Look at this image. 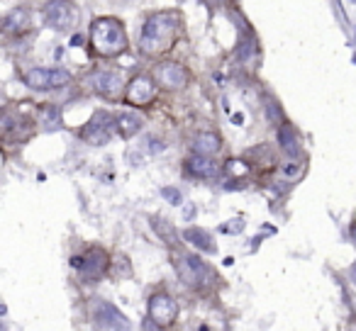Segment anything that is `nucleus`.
<instances>
[{
	"label": "nucleus",
	"instance_id": "1",
	"mask_svg": "<svg viewBox=\"0 0 356 331\" xmlns=\"http://www.w3.org/2000/svg\"><path fill=\"white\" fill-rule=\"evenodd\" d=\"M178 30H181V15L171 10L154 12L142 27V37H139V51L147 56H161L173 49L178 40Z\"/></svg>",
	"mask_w": 356,
	"mask_h": 331
},
{
	"label": "nucleus",
	"instance_id": "2",
	"mask_svg": "<svg viewBox=\"0 0 356 331\" xmlns=\"http://www.w3.org/2000/svg\"><path fill=\"white\" fill-rule=\"evenodd\" d=\"M129 46L127 30L118 17H95L90 22V49L100 59H115Z\"/></svg>",
	"mask_w": 356,
	"mask_h": 331
},
{
	"label": "nucleus",
	"instance_id": "3",
	"mask_svg": "<svg viewBox=\"0 0 356 331\" xmlns=\"http://www.w3.org/2000/svg\"><path fill=\"white\" fill-rule=\"evenodd\" d=\"M173 266H176L181 282H184L186 287H191V290H208V287L215 285L213 268L200 256H195V253L178 251L176 256H173Z\"/></svg>",
	"mask_w": 356,
	"mask_h": 331
},
{
	"label": "nucleus",
	"instance_id": "4",
	"mask_svg": "<svg viewBox=\"0 0 356 331\" xmlns=\"http://www.w3.org/2000/svg\"><path fill=\"white\" fill-rule=\"evenodd\" d=\"M115 134V114L98 110L83 127L79 129V139H83L86 144H95V146H103L113 139Z\"/></svg>",
	"mask_w": 356,
	"mask_h": 331
},
{
	"label": "nucleus",
	"instance_id": "5",
	"mask_svg": "<svg viewBox=\"0 0 356 331\" xmlns=\"http://www.w3.org/2000/svg\"><path fill=\"white\" fill-rule=\"evenodd\" d=\"M71 263H74V268L79 271V275L83 280H100L110 268V256L100 246H90L81 256H76Z\"/></svg>",
	"mask_w": 356,
	"mask_h": 331
},
{
	"label": "nucleus",
	"instance_id": "6",
	"mask_svg": "<svg viewBox=\"0 0 356 331\" xmlns=\"http://www.w3.org/2000/svg\"><path fill=\"white\" fill-rule=\"evenodd\" d=\"M152 76L159 88L168 90V93H178L191 83V71L178 61H161Z\"/></svg>",
	"mask_w": 356,
	"mask_h": 331
},
{
	"label": "nucleus",
	"instance_id": "7",
	"mask_svg": "<svg viewBox=\"0 0 356 331\" xmlns=\"http://www.w3.org/2000/svg\"><path fill=\"white\" fill-rule=\"evenodd\" d=\"M156 98V80L154 76L137 74L127 80V90H124V103L132 108H147Z\"/></svg>",
	"mask_w": 356,
	"mask_h": 331
},
{
	"label": "nucleus",
	"instance_id": "8",
	"mask_svg": "<svg viewBox=\"0 0 356 331\" xmlns=\"http://www.w3.org/2000/svg\"><path fill=\"white\" fill-rule=\"evenodd\" d=\"M90 85H93L95 93H98L100 98H105V100H120V98H124V90H127L122 74H120V71H115V69H100V71H95V74L90 76Z\"/></svg>",
	"mask_w": 356,
	"mask_h": 331
},
{
	"label": "nucleus",
	"instance_id": "9",
	"mask_svg": "<svg viewBox=\"0 0 356 331\" xmlns=\"http://www.w3.org/2000/svg\"><path fill=\"white\" fill-rule=\"evenodd\" d=\"M22 80L32 90H56L69 85L71 76L64 69H32L22 76Z\"/></svg>",
	"mask_w": 356,
	"mask_h": 331
},
{
	"label": "nucleus",
	"instance_id": "10",
	"mask_svg": "<svg viewBox=\"0 0 356 331\" xmlns=\"http://www.w3.org/2000/svg\"><path fill=\"white\" fill-rule=\"evenodd\" d=\"M149 316L156 326H171L178 319V305L166 292H154L149 300Z\"/></svg>",
	"mask_w": 356,
	"mask_h": 331
},
{
	"label": "nucleus",
	"instance_id": "11",
	"mask_svg": "<svg viewBox=\"0 0 356 331\" xmlns=\"http://www.w3.org/2000/svg\"><path fill=\"white\" fill-rule=\"evenodd\" d=\"M44 20L54 30H69L76 20V6L71 0H51L44 8Z\"/></svg>",
	"mask_w": 356,
	"mask_h": 331
},
{
	"label": "nucleus",
	"instance_id": "12",
	"mask_svg": "<svg viewBox=\"0 0 356 331\" xmlns=\"http://www.w3.org/2000/svg\"><path fill=\"white\" fill-rule=\"evenodd\" d=\"M95 324L103 326V329H129V321L122 316V312L118 307L108 305V302H98L93 309Z\"/></svg>",
	"mask_w": 356,
	"mask_h": 331
},
{
	"label": "nucleus",
	"instance_id": "13",
	"mask_svg": "<svg viewBox=\"0 0 356 331\" xmlns=\"http://www.w3.org/2000/svg\"><path fill=\"white\" fill-rule=\"evenodd\" d=\"M186 173L191 178L210 180L218 176V163H215V158L205 156V153H193V156L186 158Z\"/></svg>",
	"mask_w": 356,
	"mask_h": 331
},
{
	"label": "nucleus",
	"instance_id": "14",
	"mask_svg": "<svg viewBox=\"0 0 356 331\" xmlns=\"http://www.w3.org/2000/svg\"><path fill=\"white\" fill-rule=\"evenodd\" d=\"M30 27H32V17L25 8H17V10H13L10 15L3 20V30H6V35H13V37L27 35Z\"/></svg>",
	"mask_w": 356,
	"mask_h": 331
},
{
	"label": "nucleus",
	"instance_id": "15",
	"mask_svg": "<svg viewBox=\"0 0 356 331\" xmlns=\"http://www.w3.org/2000/svg\"><path fill=\"white\" fill-rule=\"evenodd\" d=\"M142 132V117L134 112H118L115 114V134L122 139H132Z\"/></svg>",
	"mask_w": 356,
	"mask_h": 331
},
{
	"label": "nucleus",
	"instance_id": "16",
	"mask_svg": "<svg viewBox=\"0 0 356 331\" xmlns=\"http://www.w3.org/2000/svg\"><path fill=\"white\" fill-rule=\"evenodd\" d=\"M193 153H205V156H215L222 148V139L218 132H198L193 137Z\"/></svg>",
	"mask_w": 356,
	"mask_h": 331
},
{
	"label": "nucleus",
	"instance_id": "17",
	"mask_svg": "<svg viewBox=\"0 0 356 331\" xmlns=\"http://www.w3.org/2000/svg\"><path fill=\"white\" fill-rule=\"evenodd\" d=\"M184 239L191 244V246H195L198 251H205V253H213L215 251V241H213V237H210L205 229H200V227H191V229H186L184 232Z\"/></svg>",
	"mask_w": 356,
	"mask_h": 331
},
{
	"label": "nucleus",
	"instance_id": "18",
	"mask_svg": "<svg viewBox=\"0 0 356 331\" xmlns=\"http://www.w3.org/2000/svg\"><path fill=\"white\" fill-rule=\"evenodd\" d=\"M278 142H281L283 151L291 158L300 156V139H298V132L293 129V124H283V127L278 129Z\"/></svg>",
	"mask_w": 356,
	"mask_h": 331
},
{
	"label": "nucleus",
	"instance_id": "19",
	"mask_svg": "<svg viewBox=\"0 0 356 331\" xmlns=\"http://www.w3.org/2000/svg\"><path fill=\"white\" fill-rule=\"evenodd\" d=\"M254 51H257V40H254V37H244L237 44V59L242 61V64H249V61L254 59Z\"/></svg>",
	"mask_w": 356,
	"mask_h": 331
},
{
	"label": "nucleus",
	"instance_id": "20",
	"mask_svg": "<svg viewBox=\"0 0 356 331\" xmlns=\"http://www.w3.org/2000/svg\"><path fill=\"white\" fill-rule=\"evenodd\" d=\"M161 195H163V198H166L171 205H181V203H184V200H181V193H178V190H173V188H163V190H161Z\"/></svg>",
	"mask_w": 356,
	"mask_h": 331
},
{
	"label": "nucleus",
	"instance_id": "21",
	"mask_svg": "<svg viewBox=\"0 0 356 331\" xmlns=\"http://www.w3.org/2000/svg\"><path fill=\"white\" fill-rule=\"evenodd\" d=\"M242 227H244V222H242V219H239L237 224H234V222L225 224V227H222V232H239V229H242Z\"/></svg>",
	"mask_w": 356,
	"mask_h": 331
}]
</instances>
